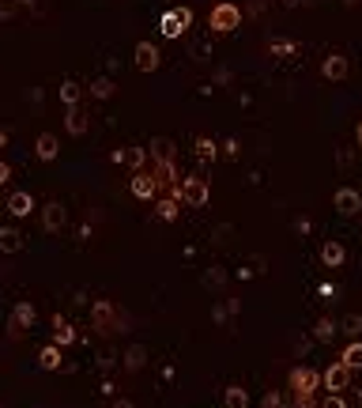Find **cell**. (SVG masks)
I'll list each match as a JSON object with an SVG mask.
<instances>
[{"mask_svg":"<svg viewBox=\"0 0 362 408\" xmlns=\"http://www.w3.org/2000/svg\"><path fill=\"white\" fill-rule=\"evenodd\" d=\"M159 178L155 174H148V171H140V174H132V182H128V193L136 197V201H159Z\"/></svg>","mask_w":362,"mask_h":408,"instance_id":"8992f818","label":"cell"},{"mask_svg":"<svg viewBox=\"0 0 362 408\" xmlns=\"http://www.w3.org/2000/svg\"><path fill=\"white\" fill-rule=\"evenodd\" d=\"M27 238H23L19 227H0V253H23Z\"/></svg>","mask_w":362,"mask_h":408,"instance_id":"ac0fdd59","label":"cell"},{"mask_svg":"<svg viewBox=\"0 0 362 408\" xmlns=\"http://www.w3.org/2000/svg\"><path fill=\"white\" fill-rule=\"evenodd\" d=\"M64 223H68V208H64L61 201L42 204V231H46V235H61Z\"/></svg>","mask_w":362,"mask_h":408,"instance_id":"ba28073f","label":"cell"},{"mask_svg":"<svg viewBox=\"0 0 362 408\" xmlns=\"http://www.w3.org/2000/svg\"><path fill=\"white\" fill-rule=\"evenodd\" d=\"M343 261H348V250H343V242H336V238H328V242L321 246V265H328V269H340Z\"/></svg>","mask_w":362,"mask_h":408,"instance_id":"e0dca14e","label":"cell"},{"mask_svg":"<svg viewBox=\"0 0 362 408\" xmlns=\"http://www.w3.org/2000/svg\"><path fill=\"white\" fill-rule=\"evenodd\" d=\"M294 408H317V401L313 397H294Z\"/></svg>","mask_w":362,"mask_h":408,"instance_id":"8d00e7d4","label":"cell"},{"mask_svg":"<svg viewBox=\"0 0 362 408\" xmlns=\"http://www.w3.org/2000/svg\"><path fill=\"white\" fill-rule=\"evenodd\" d=\"M294 50H299V46H294L291 38H268V53H272V57H291Z\"/></svg>","mask_w":362,"mask_h":408,"instance_id":"f546056e","label":"cell"},{"mask_svg":"<svg viewBox=\"0 0 362 408\" xmlns=\"http://www.w3.org/2000/svg\"><path fill=\"white\" fill-rule=\"evenodd\" d=\"M287 386H291L294 397H313L321 389V371H313V367H291Z\"/></svg>","mask_w":362,"mask_h":408,"instance_id":"277c9868","label":"cell"},{"mask_svg":"<svg viewBox=\"0 0 362 408\" xmlns=\"http://www.w3.org/2000/svg\"><path fill=\"white\" fill-rule=\"evenodd\" d=\"M91 325H94V333H99V337H114L117 329H128L125 314H121L110 299H94L91 302Z\"/></svg>","mask_w":362,"mask_h":408,"instance_id":"6da1fadb","label":"cell"},{"mask_svg":"<svg viewBox=\"0 0 362 408\" xmlns=\"http://www.w3.org/2000/svg\"><path fill=\"white\" fill-rule=\"evenodd\" d=\"M227 314H230L227 307H215V310H212V318H215V322H227Z\"/></svg>","mask_w":362,"mask_h":408,"instance_id":"ab89813d","label":"cell"},{"mask_svg":"<svg viewBox=\"0 0 362 408\" xmlns=\"http://www.w3.org/2000/svg\"><path fill=\"white\" fill-rule=\"evenodd\" d=\"M27 325H34V307H30V302H15L12 307V333H23Z\"/></svg>","mask_w":362,"mask_h":408,"instance_id":"7402d4cb","label":"cell"},{"mask_svg":"<svg viewBox=\"0 0 362 408\" xmlns=\"http://www.w3.org/2000/svg\"><path fill=\"white\" fill-rule=\"evenodd\" d=\"M8 178H12V166L0 163V186H8Z\"/></svg>","mask_w":362,"mask_h":408,"instance_id":"f35d334b","label":"cell"},{"mask_svg":"<svg viewBox=\"0 0 362 408\" xmlns=\"http://www.w3.org/2000/svg\"><path fill=\"white\" fill-rule=\"evenodd\" d=\"M317 295H321V299H336V295H340V291H336L332 284H321V287H317Z\"/></svg>","mask_w":362,"mask_h":408,"instance_id":"d590c367","label":"cell"},{"mask_svg":"<svg viewBox=\"0 0 362 408\" xmlns=\"http://www.w3.org/2000/svg\"><path fill=\"white\" fill-rule=\"evenodd\" d=\"M15 12H19V0H0V19H15Z\"/></svg>","mask_w":362,"mask_h":408,"instance_id":"d6a6232c","label":"cell"},{"mask_svg":"<svg viewBox=\"0 0 362 408\" xmlns=\"http://www.w3.org/2000/svg\"><path fill=\"white\" fill-rule=\"evenodd\" d=\"M110 159H114V163H125V166H132V171L140 174L143 166H148V148H140V144H132V148H117Z\"/></svg>","mask_w":362,"mask_h":408,"instance_id":"7c38bea8","label":"cell"},{"mask_svg":"<svg viewBox=\"0 0 362 408\" xmlns=\"http://www.w3.org/2000/svg\"><path fill=\"white\" fill-rule=\"evenodd\" d=\"M317 408H348V401H343V394H328Z\"/></svg>","mask_w":362,"mask_h":408,"instance_id":"836d02e7","label":"cell"},{"mask_svg":"<svg viewBox=\"0 0 362 408\" xmlns=\"http://www.w3.org/2000/svg\"><path fill=\"white\" fill-rule=\"evenodd\" d=\"M87 91H91V99L106 102V99H114V95H117V84L110 76H94L91 84H87Z\"/></svg>","mask_w":362,"mask_h":408,"instance_id":"44dd1931","label":"cell"},{"mask_svg":"<svg viewBox=\"0 0 362 408\" xmlns=\"http://www.w3.org/2000/svg\"><path fill=\"white\" fill-rule=\"evenodd\" d=\"M136 68L140 72H155L159 68V61H163V53H159V46L155 42H136Z\"/></svg>","mask_w":362,"mask_h":408,"instance_id":"4fadbf2b","label":"cell"},{"mask_svg":"<svg viewBox=\"0 0 362 408\" xmlns=\"http://www.w3.org/2000/svg\"><path fill=\"white\" fill-rule=\"evenodd\" d=\"M219 140H212V136H197L192 140V155H197V163H215L219 159Z\"/></svg>","mask_w":362,"mask_h":408,"instance_id":"9a60e30c","label":"cell"},{"mask_svg":"<svg viewBox=\"0 0 362 408\" xmlns=\"http://www.w3.org/2000/svg\"><path fill=\"white\" fill-rule=\"evenodd\" d=\"M79 99H83V84H76V79H64L61 84V102L64 106H79Z\"/></svg>","mask_w":362,"mask_h":408,"instance_id":"4316f807","label":"cell"},{"mask_svg":"<svg viewBox=\"0 0 362 408\" xmlns=\"http://www.w3.org/2000/svg\"><path fill=\"white\" fill-rule=\"evenodd\" d=\"M38 4V0H19V8H34Z\"/></svg>","mask_w":362,"mask_h":408,"instance_id":"f6af8a7d","label":"cell"},{"mask_svg":"<svg viewBox=\"0 0 362 408\" xmlns=\"http://www.w3.org/2000/svg\"><path fill=\"white\" fill-rule=\"evenodd\" d=\"M223 155L238 159V155H241V144H238V140H223Z\"/></svg>","mask_w":362,"mask_h":408,"instance_id":"e575fe53","label":"cell"},{"mask_svg":"<svg viewBox=\"0 0 362 408\" xmlns=\"http://www.w3.org/2000/svg\"><path fill=\"white\" fill-rule=\"evenodd\" d=\"M340 329L348 333L351 340H359V333H362V318H359V314H348V318L340 322Z\"/></svg>","mask_w":362,"mask_h":408,"instance_id":"4dcf8cb0","label":"cell"},{"mask_svg":"<svg viewBox=\"0 0 362 408\" xmlns=\"http://www.w3.org/2000/svg\"><path fill=\"white\" fill-rule=\"evenodd\" d=\"M261 408H283V394H279V389H268V394L261 397Z\"/></svg>","mask_w":362,"mask_h":408,"instance_id":"1f68e13d","label":"cell"},{"mask_svg":"<svg viewBox=\"0 0 362 408\" xmlns=\"http://www.w3.org/2000/svg\"><path fill=\"white\" fill-rule=\"evenodd\" d=\"M148 155H151V166H166V163H174V159H178V148H174L170 136H155V140H151V148H148Z\"/></svg>","mask_w":362,"mask_h":408,"instance_id":"8fae6325","label":"cell"},{"mask_svg":"<svg viewBox=\"0 0 362 408\" xmlns=\"http://www.w3.org/2000/svg\"><path fill=\"white\" fill-rule=\"evenodd\" d=\"M336 333H340V322H332V318H317V325H313V340L317 344H332Z\"/></svg>","mask_w":362,"mask_h":408,"instance_id":"cb8c5ba5","label":"cell"},{"mask_svg":"<svg viewBox=\"0 0 362 408\" xmlns=\"http://www.w3.org/2000/svg\"><path fill=\"white\" fill-rule=\"evenodd\" d=\"M4 208L15 215V220H23V215H30V208H34V197H30L27 189H15V193L8 197V204H4Z\"/></svg>","mask_w":362,"mask_h":408,"instance_id":"d6986e66","label":"cell"},{"mask_svg":"<svg viewBox=\"0 0 362 408\" xmlns=\"http://www.w3.org/2000/svg\"><path fill=\"white\" fill-rule=\"evenodd\" d=\"M87 129H91V117H87L79 106H72L68 114H64V133L68 136H87Z\"/></svg>","mask_w":362,"mask_h":408,"instance_id":"2e32d148","label":"cell"},{"mask_svg":"<svg viewBox=\"0 0 362 408\" xmlns=\"http://www.w3.org/2000/svg\"><path fill=\"white\" fill-rule=\"evenodd\" d=\"M279 4H283V8H299L302 0H279Z\"/></svg>","mask_w":362,"mask_h":408,"instance_id":"ee69618b","label":"cell"},{"mask_svg":"<svg viewBox=\"0 0 362 408\" xmlns=\"http://www.w3.org/2000/svg\"><path fill=\"white\" fill-rule=\"evenodd\" d=\"M223 280H227V276H223V272H219V269H212V272H208V284H215V287H219V284H223Z\"/></svg>","mask_w":362,"mask_h":408,"instance_id":"74e56055","label":"cell"},{"mask_svg":"<svg viewBox=\"0 0 362 408\" xmlns=\"http://www.w3.org/2000/svg\"><path fill=\"white\" fill-rule=\"evenodd\" d=\"M34 155L42 159V163H53V159L61 155V140L53 133H38V140H34Z\"/></svg>","mask_w":362,"mask_h":408,"instance_id":"5bb4252c","label":"cell"},{"mask_svg":"<svg viewBox=\"0 0 362 408\" xmlns=\"http://www.w3.org/2000/svg\"><path fill=\"white\" fill-rule=\"evenodd\" d=\"M332 204H336V212L340 215H359V208H362V193L355 186H340L332 193Z\"/></svg>","mask_w":362,"mask_h":408,"instance_id":"9c48e42d","label":"cell"},{"mask_svg":"<svg viewBox=\"0 0 362 408\" xmlns=\"http://www.w3.org/2000/svg\"><path fill=\"white\" fill-rule=\"evenodd\" d=\"M223 405H227V408H249L245 386H227V389H223Z\"/></svg>","mask_w":362,"mask_h":408,"instance_id":"f1b7e54d","label":"cell"},{"mask_svg":"<svg viewBox=\"0 0 362 408\" xmlns=\"http://www.w3.org/2000/svg\"><path fill=\"white\" fill-rule=\"evenodd\" d=\"M143 367H148V348H143V344H132V348L125 351V371L136 374V371H143Z\"/></svg>","mask_w":362,"mask_h":408,"instance_id":"d4e9b609","label":"cell"},{"mask_svg":"<svg viewBox=\"0 0 362 408\" xmlns=\"http://www.w3.org/2000/svg\"><path fill=\"white\" fill-rule=\"evenodd\" d=\"M155 215L163 223H174L181 215V201H178V197H159V201H155Z\"/></svg>","mask_w":362,"mask_h":408,"instance_id":"603a6c76","label":"cell"},{"mask_svg":"<svg viewBox=\"0 0 362 408\" xmlns=\"http://www.w3.org/2000/svg\"><path fill=\"white\" fill-rule=\"evenodd\" d=\"M110 408H136V405L128 401V397H114V405H110Z\"/></svg>","mask_w":362,"mask_h":408,"instance_id":"60d3db41","label":"cell"},{"mask_svg":"<svg viewBox=\"0 0 362 408\" xmlns=\"http://www.w3.org/2000/svg\"><path fill=\"white\" fill-rule=\"evenodd\" d=\"M0 408H4V405H0Z\"/></svg>","mask_w":362,"mask_h":408,"instance_id":"7dc6e473","label":"cell"},{"mask_svg":"<svg viewBox=\"0 0 362 408\" xmlns=\"http://www.w3.org/2000/svg\"><path fill=\"white\" fill-rule=\"evenodd\" d=\"M241 23V8L234 0H219V4H212V12H208V27L215 30V35H230Z\"/></svg>","mask_w":362,"mask_h":408,"instance_id":"3957f363","label":"cell"},{"mask_svg":"<svg viewBox=\"0 0 362 408\" xmlns=\"http://www.w3.org/2000/svg\"><path fill=\"white\" fill-rule=\"evenodd\" d=\"M4 148H8V129L0 125V151H4Z\"/></svg>","mask_w":362,"mask_h":408,"instance_id":"b9f144b4","label":"cell"},{"mask_svg":"<svg viewBox=\"0 0 362 408\" xmlns=\"http://www.w3.org/2000/svg\"><path fill=\"white\" fill-rule=\"evenodd\" d=\"M189 27H192L189 8H170V12H163V19H159V35L163 38H181Z\"/></svg>","mask_w":362,"mask_h":408,"instance_id":"5b68a950","label":"cell"},{"mask_svg":"<svg viewBox=\"0 0 362 408\" xmlns=\"http://www.w3.org/2000/svg\"><path fill=\"white\" fill-rule=\"evenodd\" d=\"M170 197H178V201L189 204V208H204L212 201V186H208L204 174H189V178H181V186L170 189Z\"/></svg>","mask_w":362,"mask_h":408,"instance_id":"7a4b0ae2","label":"cell"},{"mask_svg":"<svg viewBox=\"0 0 362 408\" xmlns=\"http://www.w3.org/2000/svg\"><path fill=\"white\" fill-rule=\"evenodd\" d=\"M53 344L57 348H68V344H76V325L68 322V318H53Z\"/></svg>","mask_w":362,"mask_h":408,"instance_id":"ffe728a7","label":"cell"},{"mask_svg":"<svg viewBox=\"0 0 362 408\" xmlns=\"http://www.w3.org/2000/svg\"><path fill=\"white\" fill-rule=\"evenodd\" d=\"M38 367H42V371H61V348L57 344H46V348L38 351Z\"/></svg>","mask_w":362,"mask_h":408,"instance_id":"484cf974","label":"cell"},{"mask_svg":"<svg viewBox=\"0 0 362 408\" xmlns=\"http://www.w3.org/2000/svg\"><path fill=\"white\" fill-rule=\"evenodd\" d=\"M343 4H348V8H355V4H359V0H343Z\"/></svg>","mask_w":362,"mask_h":408,"instance_id":"bcb514c9","label":"cell"},{"mask_svg":"<svg viewBox=\"0 0 362 408\" xmlns=\"http://www.w3.org/2000/svg\"><path fill=\"white\" fill-rule=\"evenodd\" d=\"M348 378H351V371L340 363V359H336L328 371H321V386H325L328 394H343V389H348Z\"/></svg>","mask_w":362,"mask_h":408,"instance_id":"30bf717a","label":"cell"},{"mask_svg":"<svg viewBox=\"0 0 362 408\" xmlns=\"http://www.w3.org/2000/svg\"><path fill=\"white\" fill-rule=\"evenodd\" d=\"M355 140H359V151H362V122L355 125Z\"/></svg>","mask_w":362,"mask_h":408,"instance_id":"7bdbcfd3","label":"cell"},{"mask_svg":"<svg viewBox=\"0 0 362 408\" xmlns=\"http://www.w3.org/2000/svg\"><path fill=\"white\" fill-rule=\"evenodd\" d=\"M348 72H351L348 53H328V57L321 61V76H325L328 84H343V79H348Z\"/></svg>","mask_w":362,"mask_h":408,"instance_id":"52a82bcc","label":"cell"},{"mask_svg":"<svg viewBox=\"0 0 362 408\" xmlns=\"http://www.w3.org/2000/svg\"><path fill=\"white\" fill-rule=\"evenodd\" d=\"M340 363L348 367V371H362V340H351L348 348H343Z\"/></svg>","mask_w":362,"mask_h":408,"instance_id":"83f0119b","label":"cell"}]
</instances>
